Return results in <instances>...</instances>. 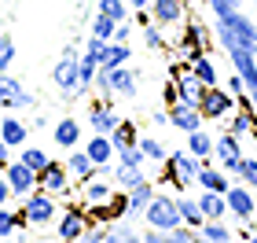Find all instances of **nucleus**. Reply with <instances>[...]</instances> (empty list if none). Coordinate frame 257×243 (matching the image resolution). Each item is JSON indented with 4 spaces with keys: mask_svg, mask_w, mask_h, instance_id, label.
<instances>
[{
    "mask_svg": "<svg viewBox=\"0 0 257 243\" xmlns=\"http://www.w3.org/2000/svg\"><path fill=\"white\" fill-rule=\"evenodd\" d=\"M107 70H110V66H107ZM140 77H144V74H140L136 70V66H114V70H110V96H118V100H133L136 96V89H140Z\"/></svg>",
    "mask_w": 257,
    "mask_h": 243,
    "instance_id": "obj_17",
    "label": "nucleus"
},
{
    "mask_svg": "<svg viewBox=\"0 0 257 243\" xmlns=\"http://www.w3.org/2000/svg\"><path fill=\"white\" fill-rule=\"evenodd\" d=\"M188 26H184V33L177 37V48L184 55H195V52H209V30L202 19H184Z\"/></svg>",
    "mask_w": 257,
    "mask_h": 243,
    "instance_id": "obj_14",
    "label": "nucleus"
},
{
    "mask_svg": "<svg viewBox=\"0 0 257 243\" xmlns=\"http://www.w3.org/2000/svg\"><path fill=\"white\" fill-rule=\"evenodd\" d=\"M52 140H55V147L70 151V147H77L81 140H85V125H81L77 118H59L52 125Z\"/></svg>",
    "mask_w": 257,
    "mask_h": 243,
    "instance_id": "obj_19",
    "label": "nucleus"
},
{
    "mask_svg": "<svg viewBox=\"0 0 257 243\" xmlns=\"http://www.w3.org/2000/svg\"><path fill=\"white\" fill-rule=\"evenodd\" d=\"M198 170H202V158L191 155L188 147L184 151H169L166 162H162V184H169V188H177V192H188L195 177H198Z\"/></svg>",
    "mask_w": 257,
    "mask_h": 243,
    "instance_id": "obj_2",
    "label": "nucleus"
},
{
    "mask_svg": "<svg viewBox=\"0 0 257 243\" xmlns=\"http://www.w3.org/2000/svg\"><path fill=\"white\" fill-rule=\"evenodd\" d=\"M195 184H198V188H209V192H228L231 188V173H224L220 166H213V158H209V162H202Z\"/></svg>",
    "mask_w": 257,
    "mask_h": 243,
    "instance_id": "obj_22",
    "label": "nucleus"
},
{
    "mask_svg": "<svg viewBox=\"0 0 257 243\" xmlns=\"http://www.w3.org/2000/svg\"><path fill=\"white\" fill-rule=\"evenodd\" d=\"M114 158L121 162V166H147V155L140 151V144H128V147H118Z\"/></svg>",
    "mask_w": 257,
    "mask_h": 243,
    "instance_id": "obj_39",
    "label": "nucleus"
},
{
    "mask_svg": "<svg viewBox=\"0 0 257 243\" xmlns=\"http://www.w3.org/2000/svg\"><path fill=\"white\" fill-rule=\"evenodd\" d=\"M198 206H202V214L206 217H228V199H224V192H209V188H198Z\"/></svg>",
    "mask_w": 257,
    "mask_h": 243,
    "instance_id": "obj_27",
    "label": "nucleus"
},
{
    "mask_svg": "<svg viewBox=\"0 0 257 243\" xmlns=\"http://www.w3.org/2000/svg\"><path fill=\"white\" fill-rule=\"evenodd\" d=\"M213 37L220 48H250L257 52V26H253V19L250 15H242L239 8H231L224 11V15H217L213 19Z\"/></svg>",
    "mask_w": 257,
    "mask_h": 243,
    "instance_id": "obj_1",
    "label": "nucleus"
},
{
    "mask_svg": "<svg viewBox=\"0 0 257 243\" xmlns=\"http://www.w3.org/2000/svg\"><path fill=\"white\" fill-rule=\"evenodd\" d=\"M118 111H114V96H96L88 103V129L92 133H114V125H118Z\"/></svg>",
    "mask_w": 257,
    "mask_h": 243,
    "instance_id": "obj_11",
    "label": "nucleus"
},
{
    "mask_svg": "<svg viewBox=\"0 0 257 243\" xmlns=\"http://www.w3.org/2000/svg\"><path fill=\"white\" fill-rule=\"evenodd\" d=\"M96 11H103V15H110L114 22H125L133 19V8H128V0H99Z\"/></svg>",
    "mask_w": 257,
    "mask_h": 243,
    "instance_id": "obj_36",
    "label": "nucleus"
},
{
    "mask_svg": "<svg viewBox=\"0 0 257 243\" xmlns=\"http://www.w3.org/2000/svg\"><path fill=\"white\" fill-rule=\"evenodd\" d=\"M11 63H15V37L0 33V70H8Z\"/></svg>",
    "mask_w": 257,
    "mask_h": 243,
    "instance_id": "obj_41",
    "label": "nucleus"
},
{
    "mask_svg": "<svg viewBox=\"0 0 257 243\" xmlns=\"http://www.w3.org/2000/svg\"><path fill=\"white\" fill-rule=\"evenodd\" d=\"M133 59V48H128V41H107V52H103V63L99 66H125Z\"/></svg>",
    "mask_w": 257,
    "mask_h": 243,
    "instance_id": "obj_31",
    "label": "nucleus"
},
{
    "mask_svg": "<svg viewBox=\"0 0 257 243\" xmlns=\"http://www.w3.org/2000/svg\"><path fill=\"white\" fill-rule=\"evenodd\" d=\"M140 151L147 155V162H166V155H169V147L158 140V136H140Z\"/></svg>",
    "mask_w": 257,
    "mask_h": 243,
    "instance_id": "obj_35",
    "label": "nucleus"
},
{
    "mask_svg": "<svg viewBox=\"0 0 257 243\" xmlns=\"http://www.w3.org/2000/svg\"><path fill=\"white\" fill-rule=\"evenodd\" d=\"M224 199H228V214L231 217H239V221H253V214H257V192L250 188V184L231 181V188L224 192Z\"/></svg>",
    "mask_w": 257,
    "mask_h": 243,
    "instance_id": "obj_9",
    "label": "nucleus"
},
{
    "mask_svg": "<svg viewBox=\"0 0 257 243\" xmlns=\"http://www.w3.org/2000/svg\"><path fill=\"white\" fill-rule=\"evenodd\" d=\"M173 81H177V96H180L184 103H198V100H202L206 85H202V81H198L191 70H180V74L173 77Z\"/></svg>",
    "mask_w": 257,
    "mask_h": 243,
    "instance_id": "obj_26",
    "label": "nucleus"
},
{
    "mask_svg": "<svg viewBox=\"0 0 257 243\" xmlns=\"http://www.w3.org/2000/svg\"><path fill=\"white\" fill-rule=\"evenodd\" d=\"M70 184H74V177H70L66 162H59V158H48V166L37 170V188L52 192V195H70Z\"/></svg>",
    "mask_w": 257,
    "mask_h": 243,
    "instance_id": "obj_10",
    "label": "nucleus"
},
{
    "mask_svg": "<svg viewBox=\"0 0 257 243\" xmlns=\"http://www.w3.org/2000/svg\"><path fill=\"white\" fill-rule=\"evenodd\" d=\"M231 4H239V0H231Z\"/></svg>",
    "mask_w": 257,
    "mask_h": 243,
    "instance_id": "obj_49",
    "label": "nucleus"
},
{
    "mask_svg": "<svg viewBox=\"0 0 257 243\" xmlns=\"http://www.w3.org/2000/svg\"><path fill=\"white\" fill-rule=\"evenodd\" d=\"M198 236L209 239V243H228L231 239V228L224 225V217H206V221L198 225Z\"/></svg>",
    "mask_w": 257,
    "mask_h": 243,
    "instance_id": "obj_30",
    "label": "nucleus"
},
{
    "mask_svg": "<svg viewBox=\"0 0 257 243\" xmlns=\"http://www.w3.org/2000/svg\"><path fill=\"white\" fill-rule=\"evenodd\" d=\"M184 4H188V0H184Z\"/></svg>",
    "mask_w": 257,
    "mask_h": 243,
    "instance_id": "obj_50",
    "label": "nucleus"
},
{
    "mask_svg": "<svg viewBox=\"0 0 257 243\" xmlns=\"http://www.w3.org/2000/svg\"><path fill=\"white\" fill-rule=\"evenodd\" d=\"M151 122H155V125H169V111H155V114H151Z\"/></svg>",
    "mask_w": 257,
    "mask_h": 243,
    "instance_id": "obj_48",
    "label": "nucleus"
},
{
    "mask_svg": "<svg viewBox=\"0 0 257 243\" xmlns=\"http://www.w3.org/2000/svg\"><path fill=\"white\" fill-rule=\"evenodd\" d=\"M8 162H11V144L4 140V136H0V170H4Z\"/></svg>",
    "mask_w": 257,
    "mask_h": 243,
    "instance_id": "obj_47",
    "label": "nucleus"
},
{
    "mask_svg": "<svg viewBox=\"0 0 257 243\" xmlns=\"http://www.w3.org/2000/svg\"><path fill=\"white\" fill-rule=\"evenodd\" d=\"M88 225H92V217H88V210H85L81 203L59 206V217H55V236L66 239V243H77V239H85Z\"/></svg>",
    "mask_w": 257,
    "mask_h": 243,
    "instance_id": "obj_5",
    "label": "nucleus"
},
{
    "mask_svg": "<svg viewBox=\"0 0 257 243\" xmlns=\"http://www.w3.org/2000/svg\"><path fill=\"white\" fill-rule=\"evenodd\" d=\"M151 195H155V181H140L128 188V221H136V217H144V206L151 203Z\"/></svg>",
    "mask_w": 257,
    "mask_h": 243,
    "instance_id": "obj_24",
    "label": "nucleus"
},
{
    "mask_svg": "<svg viewBox=\"0 0 257 243\" xmlns=\"http://www.w3.org/2000/svg\"><path fill=\"white\" fill-rule=\"evenodd\" d=\"M169 125L173 129H180L184 136H188L191 129H198V125H206V118H202V111H198V103H184V100H177V103H169Z\"/></svg>",
    "mask_w": 257,
    "mask_h": 243,
    "instance_id": "obj_15",
    "label": "nucleus"
},
{
    "mask_svg": "<svg viewBox=\"0 0 257 243\" xmlns=\"http://www.w3.org/2000/svg\"><path fill=\"white\" fill-rule=\"evenodd\" d=\"M198 111H202L206 122H224L231 111H235V96L220 85H206L202 100H198Z\"/></svg>",
    "mask_w": 257,
    "mask_h": 243,
    "instance_id": "obj_6",
    "label": "nucleus"
},
{
    "mask_svg": "<svg viewBox=\"0 0 257 243\" xmlns=\"http://www.w3.org/2000/svg\"><path fill=\"white\" fill-rule=\"evenodd\" d=\"M195 239H202L198 236V228H191V225H177V228H169V243H195Z\"/></svg>",
    "mask_w": 257,
    "mask_h": 243,
    "instance_id": "obj_42",
    "label": "nucleus"
},
{
    "mask_svg": "<svg viewBox=\"0 0 257 243\" xmlns=\"http://www.w3.org/2000/svg\"><path fill=\"white\" fill-rule=\"evenodd\" d=\"M4 177H8V184H11V195L22 203L26 195L37 188V170H30L22 158H11L8 166H4Z\"/></svg>",
    "mask_w": 257,
    "mask_h": 243,
    "instance_id": "obj_12",
    "label": "nucleus"
},
{
    "mask_svg": "<svg viewBox=\"0 0 257 243\" xmlns=\"http://www.w3.org/2000/svg\"><path fill=\"white\" fill-rule=\"evenodd\" d=\"M77 59H81V52L74 44H66L55 70H52V81L59 85V92H66V100H77Z\"/></svg>",
    "mask_w": 257,
    "mask_h": 243,
    "instance_id": "obj_7",
    "label": "nucleus"
},
{
    "mask_svg": "<svg viewBox=\"0 0 257 243\" xmlns=\"http://www.w3.org/2000/svg\"><path fill=\"white\" fill-rule=\"evenodd\" d=\"M15 195H11V184H8V177H4V170H0V206H8Z\"/></svg>",
    "mask_w": 257,
    "mask_h": 243,
    "instance_id": "obj_46",
    "label": "nucleus"
},
{
    "mask_svg": "<svg viewBox=\"0 0 257 243\" xmlns=\"http://www.w3.org/2000/svg\"><path fill=\"white\" fill-rule=\"evenodd\" d=\"M188 70L202 81V85H220V74H217V66H213V59H209V52H195V55H188Z\"/></svg>",
    "mask_w": 257,
    "mask_h": 243,
    "instance_id": "obj_25",
    "label": "nucleus"
},
{
    "mask_svg": "<svg viewBox=\"0 0 257 243\" xmlns=\"http://www.w3.org/2000/svg\"><path fill=\"white\" fill-rule=\"evenodd\" d=\"M228 59H231V66H235V74L246 81V92H257V52L228 48Z\"/></svg>",
    "mask_w": 257,
    "mask_h": 243,
    "instance_id": "obj_18",
    "label": "nucleus"
},
{
    "mask_svg": "<svg viewBox=\"0 0 257 243\" xmlns=\"http://www.w3.org/2000/svg\"><path fill=\"white\" fill-rule=\"evenodd\" d=\"M144 44L151 52H166L169 41H166V26H158V22H147L144 26Z\"/></svg>",
    "mask_w": 257,
    "mask_h": 243,
    "instance_id": "obj_34",
    "label": "nucleus"
},
{
    "mask_svg": "<svg viewBox=\"0 0 257 243\" xmlns=\"http://www.w3.org/2000/svg\"><path fill=\"white\" fill-rule=\"evenodd\" d=\"M63 162H66L70 177H74L77 184H81V181H88V177H96V173H99V166H96V162L88 158V151H85L81 144H77V147H70V155H66Z\"/></svg>",
    "mask_w": 257,
    "mask_h": 243,
    "instance_id": "obj_20",
    "label": "nucleus"
},
{
    "mask_svg": "<svg viewBox=\"0 0 257 243\" xmlns=\"http://www.w3.org/2000/svg\"><path fill=\"white\" fill-rule=\"evenodd\" d=\"M140 232L133 225H128V217H121V221H110V243H136Z\"/></svg>",
    "mask_w": 257,
    "mask_h": 243,
    "instance_id": "obj_38",
    "label": "nucleus"
},
{
    "mask_svg": "<svg viewBox=\"0 0 257 243\" xmlns=\"http://www.w3.org/2000/svg\"><path fill=\"white\" fill-rule=\"evenodd\" d=\"M85 151H88V158L96 162L99 170H107L110 162H114V144H110L107 133H92L88 140H85Z\"/></svg>",
    "mask_w": 257,
    "mask_h": 243,
    "instance_id": "obj_23",
    "label": "nucleus"
},
{
    "mask_svg": "<svg viewBox=\"0 0 257 243\" xmlns=\"http://www.w3.org/2000/svg\"><path fill=\"white\" fill-rule=\"evenodd\" d=\"M147 11H151V22H158V26H180L188 19V4L184 0H151Z\"/></svg>",
    "mask_w": 257,
    "mask_h": 243,
    "instance_id": "obj_16",
    "label": "nucleus"
},
{
    "mask_svg": "<svg viewBox=\"0 0 257 243\" xmlns=\"http://www.w3.org/2000/svg\"><path fill=\"white\" fill-rule=\"evenodd\" d=\"M144 221H147L151 228H162V232H169V228H177V225H180L177 195L155 192V195H151V203L144 206Z\"/></svg>",
    "mask_w": 257,
    "mask_h": 243,
    "instance_id": "obj_4",
    "label": "nucleus"
},
{
    "mask_svg": "<svg viewBox=\"0 0 257 243\" xmlns=\"http://www.w3.org/2000/svg\"><path fill=\"white\" fill-rule=\"evenodd\" d=\"M103 52H107V41H103V37H96V33H88V41H85V52H81V55H88V59L103 63Z\"/></svg>",
    "mask_w": 257,
    "mask_h": 243,
    "instance_id": "obj_43",
    "label": "nucleus"
},
{
    "mask_svg": "<svg viewBox=\"0 0 257 243\" xmlns=\"http://www.w3.org/2000/svg\"><path fill=\"white\" fill-rule=\"evenodd\" d=\"M114 26H118V22H114L110 15H103V11H96V15H92V33H96V37L110 41V37H114Z\"/></svg>",
    "mask_w": 257,
    "mask_h": 243,
    "instance_id": "obj_40",
    "label": "nucleus"
},
{
    "mask_svg": "<svg viewBox=\"0 0 257 243\" xmlns=\"http://www.w3.org/2000/svg\"><path fill=\"white\" fill-rule=\"evenodd\" d=\"M235 181H242V184H250V188L257 192V158H253V155H242V158H239Z\"/></svg>",
    "mask_w": 257,
    "mask_h": 243,
    "instance_id": "obj_37",
    "label": "nucleus"
},
{
    "mask_svg": "<svg viewBox=\"0 0 257 243\" xmlns=\"http://www.w3.org/2000/svg\"><path fill=\"white\" fill-rule=\"evenodd\" d=\"M0 136L11 144V151H19L22 144H30V125L19 118V114H4L0 118Z\"/></svg>",
    "mask_w": 257,
    "mask_h": 243,
    "instance_id": "obj_21",
    "label": "nucleus"
},
{
    "mask_svg": "<svg viewBox=\"0 0 257 243\" xmlns=\"http://www.w3.org/2000/svg\"><path fill=\"white\" fill-rule=\"evenodd\" d=\"M213 158L220 162V170L224 173H231L235 177V170H239V158H242V147H239V136L235 133H220V136H213Z\"/></svg>",
    "mask_w": 257,
    "mask_h": 243,
    "instance_id": "obj_13",
    "label": "nucleus"
},
{
    "mask_svg": "<svg viewBox=\"0 0 257 243\" xmlns=\"http://www.w3.org/2000/svg\"><path fill=\"white\" fill-rule=\"evenodd\" d=\"M177 210H180V221H184V225H191V228H198V225L206 221V214H202V206H198L195 195L177 192Z\"/></svg>",
    "mask_w": 257,
    "mask_h": 243,
    "instance_id": "obj_28",
    "label": "nucleus"
},
{
    "mask_svg": "<svg viewBox=\"0 0 257 243\" xmlns=\"http://www.w3.org/2000/svg\"><path fill=\"white\" fill-rule=\"evenodd\" d=\"M188 151H191V155H198L202 162L213 158V136L206 133V125H198V129H191V133H188Z\"/></svg>",
    "mask_w": 257,
    "mask_h": 243,
    "instance_id": "obj_29",
    "label": "nucleus"
},
{
    "mask_svg": "<svg viewBox=\"0 0 257 243\" xmlns=\"http://www.w3.org/2000/svg\"><path fill=\"white\" fill-rule=\"evenodd\" d=\"M128 37H133V19L118 22V26H114V37H110V41H128Z\"/></svg>",
    "mask_w": 257,
    "mask_h": 243,
    "instance_id": "obj_44",
    "label": "nucleus"
},
{
    "mask_svg": "<svg viewBox=\"0 0 257 243\" xmlns=\"http://www.w3.org/2000/svg\"><path fill=\"white\" fill-rule=\"evenodd\" d=\"M177 100H180V96H177V81L169 77V81H166V89H162V103L169 107V103H177Z\"/></svg>",
    "mask_w": 257,
    "mask_h": 243,
    "instance_id": "obj_45",
    "label": "nucleus"
},
{
    "mask_svg": "<svg viewBox=\"0 0 257 243\" xmlns=\"http://www.w3.org/2000/svg\"><path fill=\"white\" fill-rule=\"evenodd\" d=\"M0 107L4 111H30V107H37V100L30 96V89L22 85L19 77L0 70Z\"/></svg>",
    "mask_w": 257,
    "mask_h": 243,
    "instance_id": "obj_8",
    "label": "nucleus"
},
{
    "mask_svg": "<svg viewBox=\"0 0 257 243\" xmlns=\"http://www.w3.org/2000/svg\"><path fill=\"white\" fill-rule=\"evenodd\" d=\"M19 158L26 162L30 170H44V166H48V158H52V155L44 151V147H37V144H22V147H19Z\"/></svg>",
    "mask_w": 257,
    "mask_h": 243,
    "instance_id": "obj_33",
    "label": "nucleus"
},
{
    "mask_svg": "<svg viewBox=\"0 0 257 243\" xmlns=\"http://www.w3.org/2000/svg\"><path fill=\"white\" fill-rule=\"evenodd\" d=\"M136 140H140V129H136V122L121 118L118 125H114V133H110V144H114V151H118V147H128V144H136Z\"/></svg>",
    "mask_w": 257,
    "mask_h": 243,
    "instance_id": "obj_32",
    "label": "nucleus"
},
{
    "mask_svg": "<svg viewBox=\"0 0 257 243\" xmlns=\"http://www.w3.org/2000/svg\"><path fill=\"white\" fill-rule=\"evenodd\" d=\"M19 210H22L30 228H48V225H55V217H59V195H52L44 188H33L26 199L19 203Z\"/></svg>",
    "mask_w": 257,
    "mask_h": 243,
    "instance_id": "obj_3",
    "label": "nucleus"
}]
</instances>
